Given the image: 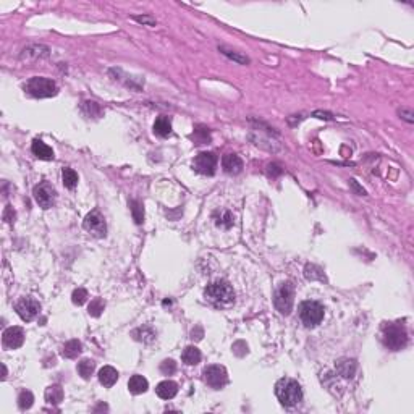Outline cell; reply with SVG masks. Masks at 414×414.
<instances>
[{"label":"cell","instance_id":"cell-11","mask_svg":"<svg viewBox=\"0 0 414 414\" xmlns=\"http://www.w3.org/2000/svg\"><path fill=\"white\" fill-rule=\"evenodd\" d=\"M15 311L25 322H31L36 319V316L39 314L41 304L38 299H34V298H21L20 301L15 304Z\"/></svg>","mask_w":414,"mask_h":414},{"label":"cell","instance_id":"cell-4","mask_svg":"<svg viewBox=\"0 0 414 414\" xmlns=\"http://www.w3.org/2000/svg\"><path fill=\"white\" fill-rule=\"evenodd\" d=\"M325 309L317 301H303L299 304V319L306 327H316L323 321Z\"/></svg>","mask_w":414,"mask_h":414},{"label":"cell","instance_id":"cell-27","mask_svg":"<svg viewBox=\"0 0 414 414\" xmlns=\"http://www.w3.org/2000/svg\"><path fill=\"white\" fill-rule=\"evenodd\" d=\"M34 403V397L29 390H21L20 395H18V406H20L21 411H26L33 406Z\"/></svg>","mask_w":414,"mask_h":414},{"label":"cell","instance_id":"cell-14","mask_svg":"<svg viewBox=\"0 0 414 414\" xmlns=\"http://www.w3.org/2000/svg\"><path fill=\"white\" fill-rule=\"evenodd\" d=\"M222 167H224V170L227 173H230V175H236L243 170V160L238 157L236 154H227L224 155V159H222Z\"/></svg>","mask_w":414,"mask_h":414},{"label":"cell","instance_id":"cell-5","mask_svg":"<svg viewBox=\"0 0 414 414\" xmlns=\"http://www.w3.org/2000/svg\"><path fill=\"white\" fill-rule=\"evenodd\" d=\"M383 343L387 348L393 351H398L405 348L408 343V333L406 328L400 323H388L383 327Z\"/></svg>","mask_w":414,"mask_h":414},{"label":"cell","instance_id":"cell-20","mask_svg":"<svg viewBox=\"0 0 414 414\" xmlns=\"http://www.w3.org/2000/svg\"><path fill=\"white\" fill-rule=\"evenodd\" d=\"M46 401L52 406H57L63 401V388L60 385H50L46 390Z\"/></svg>","mask_w":414,"mask_h":414},{"label":"cell","instance_id":"cell-3","mask_svg":"<svg viewBox=\"0 0 414 414\" xmlns=\"http://www.w3.org/2000/svg\"><path fill=\"white\" fill-rule=\"evenodd\" d=\"M274 304L281 316H288L295 304V286L290 281L281 283L274 295Z\"/></svg>","mask_w":414,"mask_h":414},{"label":"cell","instance_id":"cell-6","mask_svg":"<svg viewBox=\"0 0 414 414\" xmlns=\"http://www.w3.org/2000/svg\"><path fill=\"white\" fill-rule=\"evenodd\" d=\"M26 91L33 95V97H53L57 94V85L49 78H43V76H36L31 78L26 85Z\"/></svg>","mask_w":414,"mask_h":414},{"label":"cell","instance_id":"cell-23","mask_svg":"<svg viewBox=\"0 0 414 414\" xmlns=\"http://www.w3.org/2000/svg\"><path fill=\"white\" fill-rule=\"evenodd\" d=\"M182 359H183L184 364H188V366H196V364L201 363V351L197 350L196 346H186L184 350H183Z\"/></svg>","mask_w":414,"mask_h":414},{"label":"cell","instance_id":"cell-26","mask_svg":"<svg viewBox=\"0 0 414 414\" xmlns=\"http://www.w3.org/2000/svg\"><path fill=\"white\" fill-rule=\"evenodd\" d=\"M304 277L311 280V281H314V280H321V281H325V275H323L322 272V269L321 267H317V266H313V264H308V266L304 267Z\"/></svg>","mask_w":414,"mask_h":414},{"label":"cell","instance_id":"cell-9","mask_svg":"<svg viewBox=\"0 0 414 414\" xmlns=\"http://www.w3.org/2000/svg\"><path fill=\"white\" fill-rule=\"evenodd\" d=\"M217 162L219 159L214 152H201L193 160V169L197 173H201V175L211 177L215 173V169H217Z\"/></svg>","mask_w":414,"mask_h":414},{"label":"cell","instance_id":"cell-25","mask_svg":"<svg viewBox=\"0 0 414 414\" xmlns=\"http://www.w3.org/2000/svg\"><path fill=\"white\" fill-rule=\"evenodd\" d=\"M133 338L138 341H144V343H151V341L155 338V332L151 327H139L133 332Z\"/></svg>","mask_w":414,"mask_h":414},{"label":"cell","instance_id":"cell-41","mask_svg":"<svg viewBox=\"0 0 414 414\" xmlns=\"http://www.w3.org/2000/svg\"><path fill=\"white\" fill-rule=\"evenodd\" d=\"M350 184H351L353 188H355L356 191H358V194H363V196L366 194V191H364V189L361 188V186H359V184L356 183V180H350Z\"/></svg>","mask_w":414,"mask_h":414},{"label":"cell","instance_id":"cell-22","mask_svg":"<svg viewBox=\"0 0 414 414\" xmlns=\"http://www.w3.org/2000/svg\"><path fill=\"white\" fill-rule=\"evenodd\" d=\"M154 133L157 136H169L172 133V122L169 117H159L154 123Z\"/></svg>","mask_w":414,"mask_h":414},{"label":"cell","instance_id":"cell-31","mask_svg":"<svg viewBox=\"0 0 414 414\" xmlns=\"http://www.w3.org/2000/svg\"><path fill=\"white\" fill-rule=\"evenodd\" d=\"M131 206V212H133V219L138 225H141L144 222V207H142V202L139 201H131L130 202Z\"/></svg>","mask_w":414,"mask_h":414},{"label":"cell","instance_id":"cell-10","mask_svg":"<svg viewBox=\"0 0 414 414\" xmlns=\"http://www.w3.org/2000/svg\"><path fill=\"white\" fill-rule=\"evenodd\" d=\"M33 194H34L36 202H38L39 207H43V209H50L53 206V202H55V188L47 182H43L38 186H34Z\"/></svg>","mask_w":414,"mask_h":414},{"label":"cell","instance_id":"cell-19","mask_svg":"<svg viewBox=\"0 0 414 414\" xmlns=\"http://www.w3.org/2000/svg\"><path fill=\"white\" fill-rule=\"evenodd\" d=\"M83 351V346H81V341L78 340H70L67 343L63 345L62 348V356L67 358V359H76L78 356L81 355Z\"/></svg>","mask_w":414,"mask_h":414},{"label":"cell","instance_id":"cell-7","mask_svg":"<svg viewBox=\"0 0 414 414\" xmlns=\"http://www.w3.org/2000/svg\"><path fill=\"white\" fill-rule=\"evenodd\" d=\"M202 374L207 385L215 390H220L222 387H225L229 383V374H227V369L224 366H219V364L207 366Z\"/></svg>","mask_w":414,"mask_h":414},{"label":"cell","instance_id":"cell-33","mask_svg":"<svg viewBox=\"0 0 414 414\" xmlns=\"http://www.w3.org/2000/svg\"><path fill=\"white\" fill-rule=\"evenodd\" d=\"M160 372L164 375H172L177 372V363L173 359H165L164 363L160 364Z\"/></svg>","mask_w":414,"mask_h":414},{"label":"cell","instance_id":"cell-21","mask_svg":"<svg viewBox=\"0 0 414 414\" xmlns=\"http://www.w3.org/2000/svg\"><path fill=\"white\" fill-rule=\"evenodd\" d=\"M214 220L219 227H222V229H231L233 224H235V217H233V214L229 212V211H224V209L214 214Z\"/></svg>","mask_w":414,"mask_h":414},{"label":"cell","instance_id":"cell-36","mask_svg":"<svg viewBox=\"0 0 414 414\" xmlns=\"http://www.w3.org/2000/svg\"><path fill=\"white\" fill-rule=\"evenodd\" d=\"M15 219H16V212L13 211V207L7 206L5 207V211H3V220L7 222V224H13Z\"/></svg>","mask_w":414,"mask_h":414},{"label":"cell","instance_id":"cell-32","mask_svg":"<svg viewBox=\"0 0 414 414\" xmlns=\"http://www.w3.org/2000/svg\"><path fill=\"white\" fill-rule=\"evenodd\" d=\"M86 299H88V291L85 288H76L73 291V295H71V301H73V304H76V306H83L86 303Z\"/></svg>","mask_w":414,"mask_h":414},{"label":"cell","instance_id":"cell-30","mask_svg":"<svg viewBox=\"0 0 414 414\" xmlns=\"http://www.w3.org/2000/svg\"><path fill=\"white\" fill-rule=\"evenodd\" d=\"M104 309H105V303H104V299L102 298H94L91 301V304L88 306V313H89V316H92V317H99Z\"/></svg>","mask_w":414,"mask_h":414},{"label":"cell","instance_id":"cell-35","mask_svg":"<svg viewBox=\"0 0 414 414\" xmlns=\"http://www.w3.org/2000/svg\"><path fill=\"white\" fill-rule=\"evenodd\" d=\"M220 50L224 52L227 57H230L231 60H235V62H239V63H248V62H249V58H248V57H241V55H238V53H233L231 50H227V49H224V47H222Z\"/></svg>","mask_w":414,"mask_h":414},{"label":"cell","instance_id":"cell-18","mask_svg":"<svg viewBox=\"0 0 414 414\" xmlns=\"http://www.w3.org/2000/svg\"><path fill=\"white\" fill-rule=\"evenodd\" d=\"M149 388V382L144 379L142 375H133L131 379L128 380V390L133 395H141V393H146Z\"/></svg>","mask_w":414,"mask_h":414},{"label":"cell","instance_id":"cell-34","mask_svg":"<svg viewBox=\"0 0 414 414\" xmlns=\"http://www.w3.org/2000/svg\"><path fill=\"white\" fill-rule=\"evenodd\" d=\"M193 138L196 139V142H197V144H206L209 139H211V136H209V130H207V128H202V135H201L199 128H197V130L194 131Z\"/></svg>","mask_w":414,"mask_h":414},{"label":"cell","instance_id":"cell-38","mask_svg":"<svg viewBox=\"0 0 414 414\" xmlns=\"http://www.w3.org/2000/svg\"><path fill=\"white\" fill-rule=\"evenodd\" d=\"M267 172H269V175H272V177H278V175H281V170L280 169V165H277V164H271V165H267Z\"/></svg>","mask_w":414,"mask_h":414},{"label":"cell","instance_id":"cell-40","mask_svg":"<svg viewBox=\"0 0 414 414\" xmlns=\"http://www.w3.org/2000/svg\"><path fill=\"white\" fill-rule=\"evenodd\" d=\"M202 335H204L202 333V328L201 327H196L193 332H191V338H193V340H201Z\"/></svg>","mask_w":414,"mask_h":414},{"label":"cell","instance_id":"cell-15","mask_svg":"<svg viewBox=\"0 0 414 414\" xmlns=\"http://www.w3.org/2000/svg\"><path fill=\"white\" fill-rule=\"evenodd\" d=\"M155 393L159 395L162 400H172L178 393V385L172 380H164L155 387Z\"/></svg>","mask_w":414,"mask_h":414},{"label":"cell","instance_id":"cell-13","mask_svg":"<svg viewBox=\"0 0 414 414\" xmlns=\"http://www.w3.org/2000/svg\"><path fill=\"white\" fill-rule=\"evenodd\" d=\"M335 369H337V372L341 375V377H345V379H353L356 374V369H358V364L355 359H338L337 363H335Z\"/></svg>","mask_w":414,"mask_h":414},{"label":"cell","instance_id":"cell-2","mask_svg":"<svg viewBox=\"0 0 414 414\" xmlns=\"http://www.w3.org/2000/svg\"><path fill=\"white\" fill-rule=\"evenodd\" d=\"M204 296L217 306H227L235 301V291H233L229 281L225 280H217L209 283L206 290H204Z\"/></svg>","mask_w":414,"mask_h":414},{"label":"cell","instance_id":"cell-37","mask_svg":"<svg viewBox=\"0 0 414 414\" xmlns=\"http://www.w3.org/2000/svg\"><path fill=\"white\" fill-rule=\"evenodd\" d=\"M400 115L403 117L408 123H413L414 122V112L411 109H401L400 110Z\"/></svg>","mask_w":414,"mask_h":414},{"label":"cell","instance_id":"cell-29","mask_svg":"<svg viewBox=\"0 0 414 414\" xmlns=\"http://www.w3.org/2000/svg\"><path fill=\"white\" fill-rule=\"evenodd\" d=\"M81 109H83V112H85L88 117H99L100 113H102L100 105L97 104V102H94V100H85V102H83V105H81Z\"/></svg>","mask_w":414,"mask_h":414},{"label":"cell","instance_id":"cell-28","mask_svg":"<svg viewBox=\"0 0 414 414\" xmlns=\"http://www.w3.org/2000/svg\"><path fill=\"white\" fill-rule=\"evenodd\" d=\"M62 180H63V184L65 188L68 189H73L75 186L78 184V173L73 169H63L62 173Z\"/></svg>","mask_w":414,"mask_h":414},{"label":"cell","instance_id":"cell-1","mask_svg":"<svg viewBox=\"0 0 414 414\" xmlns=\"http://www.w3.org/2000/svg\"><path fill=\"white\" fill-rule=\"evenodd\" d=\"M275 395H277L280 405L285 408L296 406L303 400V390L299 383L293 379H288V377H283L275 383Z\"/></svg>","mask_w":414,"mask_h":414},{"label":"cell","instance_id":"cell-24","mask_svg":"<svg viewBox=\"0 0 414 414\" xmlns=\"http://www.w3.org/2000/svg\"><path fill=\"white\" fill-rule=\"evenodd\" d=\"M94 369H95V363L91 361V359H83V361L78 363V374L85 380L91 379V375L94 374Z\"/></svg>","mask_w":414,"mask_h":414},{"label":"cell","instance_id":"cell-42","mask_svg":"<svg viewBox=\"0 0 414 414\" xmlns=\"http://www.w3.org/2000/svg\"><path fill=\"white\" fill-rule=\"evenodd\" d=\"M3 379H7V368L3 366Z\"/></svg>","mask_w":414,"mask_h":414},{"label":"cell","instance_id":"cell-39","mask_svg":"<svg viewBox=\"0 0 414 414\" xmlns=\"http://www.w3.org/2000/svg\"><path fill=\"white\" fill-rule=\"evenodd\" d=\"M135 20L139 21V23H146V25H151V26L155 25V21L152 20V18H149V16H135Z\"/></svg>","mask_w":414,"mask_h":414},{"label":"cell","instance_id":"cell-17","mask_svg":"<svg viewBox=\"0 0 414 414\" xmlns=\"http://www.w3.org/2000/svg\"><path fill=\"white\" fill-rule=\"evenodd\" d=\"M117 380H118V372H117V369H113L112 366H104V368L99 370V382L104 387L109 388L112 385H115Z\"/></svg>","mask_w":414,"mask_h":414},{"label":"cell","instance_id":"cell-12","mask_svg":"<svg viewBox=\"0 0 414 414\" xmlns=\"http://www.w3.org/2000/svg\"><path fill=\"white\" fill-rule=\"evenodd\" d=\"M2 343L8 350H16L25 343V330L21 327H8L2 335Z\"/></svg>","mask_w":414,"mask_h":414},{"label":"cell","instance_id":"cell-16","mask_svg":"<svg viewBox=\"0 0 414 414\" xmlns=\"http://www.w3.org/2000/svg\"><path fill=\"white\" fill-rule=\"evenodd\" d=\"M31 151H33V154L36 155V157L41 159V160H53V151L41 139L33 141Z\"/></svg>","mask_w":414,"mask_h":414},{"label":"cell","instance_id":"cell-8","mask_svg":"<svg viewBox=\"0 0 414 414\" xmlns=\"http://www.w3.org/2000/svg\"><path fill=\"white\" fill-rule=\"evenodd\" d=\"M83 229H85L86 231H89L95 238H104L105 231H107L104 215H102L99 211L89 212L85 217V220H83Z\"/></svg>","mask_w":414,"mask_h":414}]
</instances>
